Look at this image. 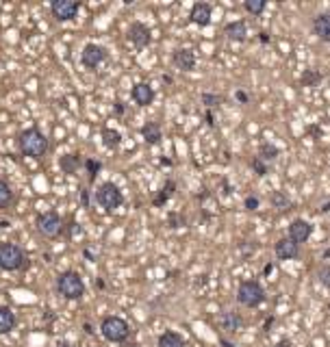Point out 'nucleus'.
<instances>
[{
    "instance_id": "nucleus-1",
    "label": "nucleus",
    "mask_w": 330,
    "mask_h": 347,
    "mask_svg": "<svg viewBox=\"0 0 330 347\" xmlns=\"http://www.w3.org/2000/svg\"><path fill=\"white\" fill-rule=\"evenodd\" d=\"M15 145L22 157L39 161L46 157V152H48V137H46L37 126H31V128H24L15 137Z\"/></svg>"
},
{
    "instance_id": "nucleus-2",
    "label": "nucleus",
    "mask_w": 330,
    "mask_h": 347,
    "mask_svg": "<svg viewBox=\"0 0 330 347\" xmlns=\"http://www.w3.org/2000/svg\"><path fill=\"white\" fill-rule=\"evenodd\" d=\"M57 291L66 299H80L87 289H85V280H82L80 273L74 269H68L57 276Z\"/></svg>"
},
{
    "instance_id": "nucleus-3",
    "label": "nucleus",
    "mask_w": 330,
    "mask_h": 347,
    "mask_svg": "<svg viewBox=\"0 0 330 347\" xmlns=\"http://www.w3.org/2000/svg\"><path fill=\"white\" fill-rule=\"evenodd\" d=\"M29 265L26 252L15 243L3 241L0 243V269L3 271H20Z\"/></svg>"
},
{
    "instance_id": "nucleus-4",
    "label": "nucleus",
    "mask_w": 330,
    "mask_h": 347,
    "mask_svg": "<svg viewBox=\"0 0 330 347\" xmlns=\"http://www.w3.org/2000/svg\"><path fill=\"white\" fill-rule=\"evenodd\" d=\"M100 334L105 336L109 343H124L131 334V326L126 319L117 317V315H109L100 321Z\"/></svg>"
},
{
    "instance_id": "nucleus-5",
    "label": "nucleus",
    "mask_w": 330,
    "mask_h": 347,
    "mask_svg": "<svg viewBox=\"0 0 330 347\" xmlns=\"http://www.w3.org/2000/svg\"><path fill=\"white\" fill-rule=\"evenodd\" d=\"M96 202L102 206L107 213H113L124 204V196H122L120 187L113 185V182H102V185L96 189Z\"/></svg>"
},
{
    "instance_id": "nucleus-6",
    "label": "nucleus",
    "mask_w": 330,
    "mask_h": 347,
    "mask_svg": "<svg viewBox=\"0 0 330 347\" xmlns=\"http://www.w3.org/2000/svg\"><path fill=\"white\" fill-rule=\"evenodd\" d=\"M237 302L245 308H256L265 302V291L256 280H243L237 289Z\"/></svg>"
},
{
    "instance_id": "nucleus-7",
    "label": "nucleus",
    "mask_w": 330,
    "mask_h": 347,
    "mask_svg": "<svg viewBox=\"0 0 330 347\" xmlns=\"http://www.w3.org/2000/svg\"><path fill=\"white\" fill-rule=\"evenodd\" d=\"M35 226H37V232L44 236V239H57V236L63 232V219L57 211H46L39 213L37 219H35Z\"/></svg>"
},
{
    "instance_id": "nucleus-8",
    "label": "nucleus",
    "mask_w": 330,
    "mask_h": 347,
    "mask_svg": "<svg viewBox=\"0 0 330 347\" xmlns=\"http://www.w3.org/2000/svg\"><path fill=\"white\" fill-rule=\"evenodd\" d=\"M80 11V0H52L50 13L59 22H72Z\"/></svg>"
},
{
    "instance_id": "nucleus-9",
    "label": "nucleus",
    "mask_w": 330,
    "mask_h": 347,
    "mask_svg": "<svg viewBox=\"0 0 330 347\" xmlns=\"http://www.w3.org/2000/svg\"><path fill=\"white\" fill-rule=\"evenodd\" d=\"M109 57V52L105 46L100 44H85V48L80 52V63L85 66L87 70H96L100 63H105Z\"/></svg>"
},
{
    "instance_id": "nucleus-10",
    "label": "nucleus",
    "mask_w": 330,
    "mask_h": 347,
    "mask_svg": "<svg viewBox=\"0 0 330 347\" xmlns=\"http://www.w3.org/2000/svg\"><path fill=\"white\" fill-rule=\"evenodd\" d=\"M126 39L131 41L135 48H146V46H150V41H152V33H150V29L146 24L133 22L131 26H128V31H126Z\"/></svg>"
},
{
    "instance_id": "nucleus-11",
    "label": "nucleus",
    "mask_w": 330,
    "mask_h": 347,
    "mask_svg": "<svg viewBox=\"0 0 330 347\" xmlns=\"http://www.w3.org/2000/svg\"><path fill=\"white\" fill-rule=\"evenodd\" d=\"M311 232H313V226H311L308 222H304V219H293L291 226H289V239L298 245L306 243Z\"/></svg>"
},
{
    "instance_id": "nucleus-12",
    "label": "nucleus",
    "mask_w": 330,
    "mask_h": 347,
    "mask_svg": "<svg viewBox=\"0 0 330 347\" xmlns=\"http://www.w3.org/2000/svg\"><path fill=\"white\" fill-rule=\"evenodd\" d=\"M172 63H174V68H178L182 72H191L196 68V54L189 48H178L172 54Z\"/></svg>"
},
{
    "instance_id": "nucleus-13",
    "label": "nucleus",
    "mask_w": 330,
    "mask_h": 347,
    "mask_svg": "<svg viewBox=\"0 0 330 347\" xmlns=\"http://www.w3.org/2000/svg\"><path fill=\"white\" fill-rule=\"evenodd\" d=\"M274 254H276L278 261H293V258H298V254H300V245L293 243L289 236H285V239H280L274 245Z\"/></svg>"
},
{
    "instance_id": "nucleus-14",
    "label": "nucleus",
    "mask_w": 330,
    "mask_h": 347,
    "mask_svg": "<svg viewBox=\"0 0 330 347\" xmlns=\"http://www.w3.org/2000/svg\"><path fill=\"white\" fill-rule=\"evenodd\" d=\"M211 15H213V7H211L209 3H196L189 11V20L196 26H209Z\"/></svg>"
},
{
    "instance_id": "nucleus-15",
    "label": "nucleus",
    "mask_w": 330,
    "mask_h": 347,
    "mask_svg": "<svg viewBox=\"0 0 330 347\" xmlns=\"http://www.w3.org/2000/svg\"><path fill=\"white\" fill-rule=\"evenodd\" d=\"M131 98L137 106H150L154 102V89L148 83H137L131 91Z\"/></svg>"
},
{
    "instance_id": "nucleus-16",
    "label": "nucleus",
    "mask_w": 330,
    "mask_h": 347,
    "mask_svg": "<svg viewBox=\"0 0 330 347\" xmlns=\"http://www.w3.org/2000/svg\"><path fill=\"white\" fill-rule=\"evenodd\" d=\"M241 326H243V319L237 315L235 310H226V313H222V317H219V328L228 334H235Z\"/></svg>"
},
{
    "instance_id": "nucleus-17",
    "label": "nucleus",
    "mask_w": 330,
    "mask_h": 347,
    "mask_svg": "<svg viewBox=\"0 0 330 347\" xmlns=\"http://www.w3.org/2000/svg\"><path fill=\"white\" fill-rule=\"evenodd\" d=\"M141 137H143V141L148 143V145H157V143H161V139H163V128H161V124H159V122H148V124H143V126H141Z\"/></svg>"
},
{
    "instance_id": "nucleus-18",
    "label": "nucleus",
    "mask_w": 330,
    "mask_h": 347,
    "mask_svg": "<svg viewBox=\"0 0 330 347\" xmlns=\"http://www.w3.org/2000/svg\"><path fill=\"white\" fill-rule=\"evenodd\" d=\"M313 33L322 41L330 44V13H319L313 20Z\"/></svg>"
},
{
    "instance_id": "nucleus-19",
    "label": "nucleus",
    "mask_w": 330,
    "mask_h": 347,
    "mask_svg": "<svg viewBox=\"0 0 330 347\" xmlns=\"http://www.w3.org/2000/svg\"><path fill=\"white\" fill-rule=\"evenodd\" d=\"M17 326V317L9 306H0V336L9 334Z\"/></svg>"
},
{
    "instance_id": "nucleus-20",
    "label": "nucleus",
    "mask_w": 330,
    "mask_h": 347,
    "mask_svg": "<svg viewBox=\"0 0 330 347\" xmlns=\"http://www.w3.org/2000/svg\"><path fill=\"white\" fill-rule=\"evenodd\" d=\"M224 33H226V37H228V39H233V41H243V39L248 37V26H245V22L237 20V22L226 24Z\"/></svg>"
},
{
    "instance_id": "nucleus-21",
    "label": "nucleus",
    "mask_w": 330,
    "mask_h": 347,
    "mask_svg": "<svg viewBox=\"0 0 330 347\" xmlns=\"http://www.w3.org/2000/svg\"><path fill=\"white\" fill-rule=\"evenodd\" d=\"M59 167L63 174H76L82 167V159L78 154H63L59 159Z\"/></svg>"
},
{
    "instance_id": "nucleus-22",
    "label": "nucleus",
    "mask_w": 330,
    "mask_h": 347,
    "mask_svg": "<svg viewBox=\"0 0 330 347\" xmlns=\"http://www.w3.org/2000/svg\"><path fill=\"white\" fill-rule=\"evenodd\" d=\"M157 347H187V343H185V339H182V336H180L178 332L168 330V332L159 334V339H157Z\"/></svg>"
},
{
    "instance_id": "nucleus-23",
    "label": "nucleus",
    "mask_w": 330,
    "mask_h": 347,
    "mask_svg": "<svg viewBox=\"0 0 330 347\" xmlns=\"http://www.w3.org/2000/svg\"><path fill=\"white\" fill-rule=\"evenodd\" d=\"M102 143H105V148L115 150L122 143V133L115 128H102Z\"/></svg>"
},
{
    "instance_id": "nucleus-24",
    "label": "nucleus",
    "mask_w": 330,
    "mask_h": 347,
    "mask_svg": "<svg viewBox=\"0 0 330 347\" xmlns=\"http://www.w3.org/2000/svg\"><path fill=\"white\" fill-rule=\"evenodd\" d=\"M11 202H13V189H11V185H9L7 180L0 178V211L9 208Z\"/></svg>"
},
{
    "instance_id": "nucleus-25",
    "label": "nucleus",
    "mask_w": 330,
    "mask_h": 347,
    "mask_svg": "<svg viewBox=\"0 0 330 347\" xmlns=\"http://www.w3.org/2000/svg\"><path fill=\"white\" fill-rule=\"evenodd\" d=\"M270 202H272V206L276 208V211H289L291 208V200L282 193V191H274V193L270 196Z\"/></svg>"
},
{
    "instance_id": "nucleus-26",
    "label": "nucleus",
    "mask_w": 330,
    "mask_h": 347,
    "mask_svg": "<svg viewBox=\"0 0 330 347\" xmlns=\"http://www.w3.org/2000/svg\"><path fill=\"white\" fill-rule=\"evenodd\" d=\"M174 189H176V185H174L172 180H168V182H165V187L159 191V196H154L152 204H154V206H163V204H165V202H168V200L172 198V191H174Z\"/></svg>"
},
{
    "instance_id": "nucleus-27",
    "label": "nucleus",
    "mask_w": 330,
    "mask_h": 347,
    "mask_svg": "<svg viewBox=\"0 0 330 347\" xmlns=\"http://www.w3.org/2000/svg\"><path fill=\"white\" fill-rule=\"evenodd\" d=\"M278 157V148L272 143H261V150H259V159L265 163V161H274Z\"/></svg>"
},
{
    "instance_id": "nucleus-28",
    "label": "nucleus",
    "mask_w": 330,
    "mask_h": 347,
    "mask_svg": "<svg viewBox=\"0 0 330 347\" xmlns=\"http://www.w3.org/2000/svg\"><path fill=\"white\" fill-rule=\"evenodd\" d=\"M265 0H245L243 3V9L248 13H252V15H261L263 11H265Z\"/></svg>"
},
{
    "instance_id": "nucleus-29",
    "label": "nucleus",
    "mask_w": 330,
    "mask_h": 347,
    "mask_svg": "<svg viewBox=\"0 0 330 347\" xmlns=\"http://www.w3.org/2000/svg\"><path fill=\"white\" fill-rule=\"evenodd\" d=\"M82 165H85V169L89 174V180H94L98 176V171L102 169V163L96 161V159H85V161H82Z\"/></svg>"
},
{
    "instance_id": "nucleus-30",
    "label": "nucleus",
    "mask_w": 330,
    "mask_h": 347,
    "mask_svg": "<svg viewBox=\"0 0 330 347\" xmlns=\"http://www.w3.org/2000/svg\"><path fill=\"white\" fill-rule=\"evenodd\" d=\"M319 80H322V74H319V72H315V70H308V72H304V74H302V85H306V87L317 85Z\"/></svg>"
},
{
    "instance_id": "nucleus-31",
    "label": "nucleus",
    "mask_w": 330,
    "mask_h": 347,
    "mask_svg": "<svg viewBox=\"0 0 330 347\" xmlns=\"http://www.w3.org/2000/svg\"><path fill=\"white\" fill-rule=\"evenodd\" d=\"M317 280L322 282L326 289H330V265H322V267L317 269Z\"/></svg>"
},
{
    "instance_id": "nucleus-32",
    "label": "nucleus",
    "mask_w": 330,
    "mask_h": 347,
    "mask_svg": "<svg viewBox=\"0 0 330 347\" xmlns=\"http://www.w3.org/2000/svg\"><path fill=\"white\" fill-rule=\"evenodd\" d=\"M259 206H261V200L256 198V196H248L243 200V208H245V211H256Z\"/></svg>"
},
{
    "instance_id": "nucleus-33",
    "label": "nucleus",
    "mask_w": 330,
    "mask_h": 347,
    "mask_svg": "<svg viewBox=\"0 0 330 347\" xmlns=\"http://www.w3.org/2000/svg\"><path fill=\"white\" fill-rule=\"evenodd\" d=\"M252 169L259 174V176H265V174H267V165H265V163L256 157V159H252Z\"/></svg>"
},
{
    "instance_id": "nucleus-34",
    "label": "nucleus",
    "mask_w": 330,
    "mask_h": 347,
    "mask_svg": "<svg viewBox=\"0 0 330 347\" xmlns=\"http://www.w3.org/2000/svg\"><path fill=\"white\" fill-rule=\"evenodd\" d=\"M202 102L207 106H217L219 102H222V98L215 96V94H202Z\"/></svg>"
},
{
    "instance_id": "nucleus-35",
    "label": "nucleus",
    "mask_w": 330,
    "mask_h": 347,
    "mask_svg": "<svg viewBox=\"0 0 330 347\" xmlns=\"http://www.w3.org/2000/svg\"><path fill=\"white\" fill-rule=\"evenodd\" d=\"M80 204H82V208L89 206V191H87V189L80 191Z\"/></svg>"
},
{
    "instance_id": "nucleus-36",
    "label": "nucleus",
    "mask_w": 330,
    "mask_h": 347,
    "mask_svg": "<svg viewBox=\"0 0 330 347\" xmlns=\"http://www.w3.org/2000/svg\"><path fill=\"white\" fill-rule=\"evenodd\" d=\"M235 96H237V100H239V102H248V96L243 94V91H237Z\"/></svg>"
},
{
    "instance_id": "nucleus-37",
    "label": "nucleus",
    "mask_w": 330,
    "mask_h": 347,
    "mask_svg": "<svg viewBox=\"0 0 330 347\" xmlns=\"http://www.w3.org/2000/svg\"><path fill=\"white\" fill-rule=\"evenodd\" d=\"M328 211H330V204H324V206H322V213H328Z\"/></svg>"
}]
</instances>
